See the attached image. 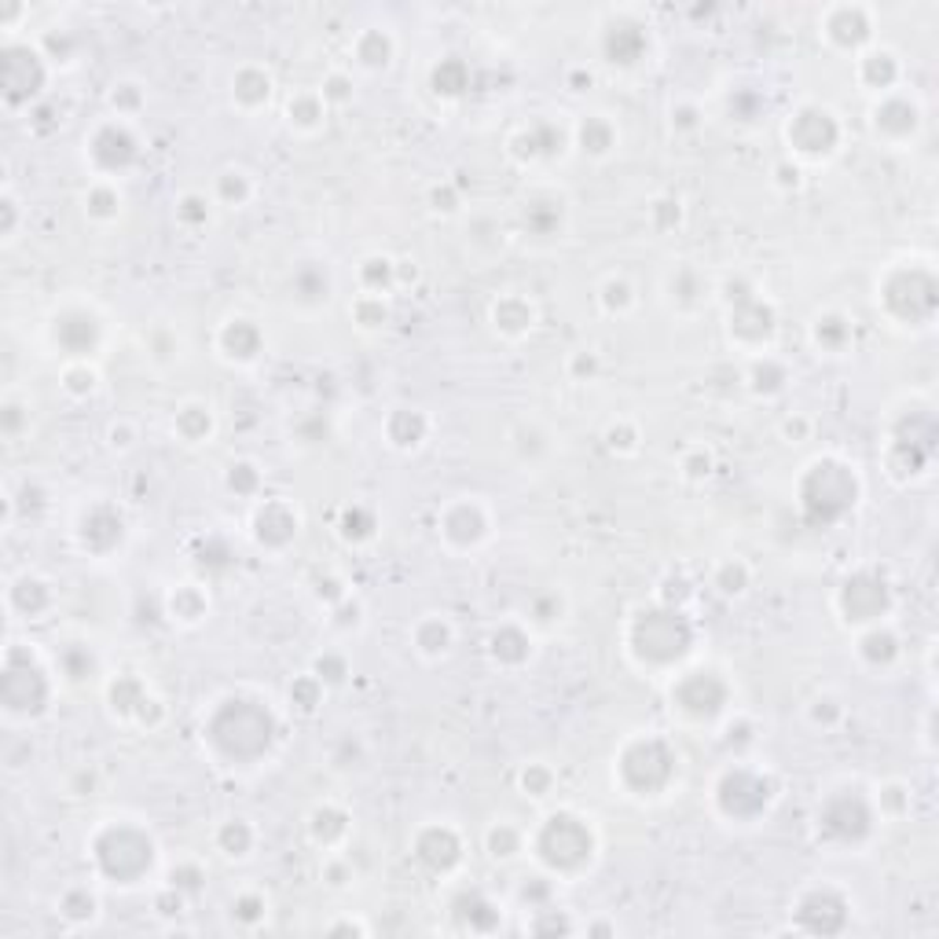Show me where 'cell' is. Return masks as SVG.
<instances>
[{
    "label": "cell",
    "mask_w": 939,
    "mask_h": 939,
    "mask_svg": "<svg viewBox=\"0 0 939 939\" xmlns=\"http://www.w3.org/2000/svg\"><path fill=\"white\" fill-rule=\"evenodd\" d=\"M529 852L551 877L573 881V877H580L595 866V855H598L595 825L591 819H584V814L559 808V811L543 814L536 830H529Z\"/></svg>",
    "instance_id": "cell-1"
},
{
    "label": "cell",
    "mask_w": 939,
    "mask_h": 939,
    "mask_svg": "<svg viewBox=\"0 0 939 939\" xmlns=\"http://www.w3.org/2000/svg\"><path fill=\"white\" fill-rule=\"evenodd\" d=\"M37 643L8 638L4 646V683H0V705L12 724H34L51 708L56 697V676L59 665H48L34 649Z\"/></svg>",
    "instance_id": "cell-2"
},
{
    "label": "cell",
    "mask_w": 939,
    "mask_h": 939,
    "mask_svg": "<svg viewBox=\"0 0 939 939\" xmlns=\"http://www.w3.org/2000/svg\"><path fill=\"white\" fill-rule=\"evenodd\" d=\"M89 855L99 877L115 884H137V877H143V870H151L154 862V841L140 825L126 819H107L92 833Z\"/></svg>",
    "instance_id": "cell-3"
},
{
    "label": "cell",
    "mask_w": 939,
    "mask_h": 939,
    "mask_svg": "<svg viewBox=\"0 0 939 939\" xmlns=\"http://www.w3.org/2000/svg\"><path fill=\"white\" fill-rule=\"evenodd\" d=\"M51 78V63L37 40H4V59H0V92H4L8 110H34Z\"/></svg>",
    "instance_id": "cell-4"
},
{
    "label": "cell",
    "mask_w": 939,
    "mask_h": 939,
    "mask_svg": "<svg viewBox=\"0 0 939 939\" xmlns=\"http://www.w3.org/2000/svg\"><path fill=\"white\" fill-rule=\"evenodd\" d=\"M786 140L793 154H800V159H811V162L830 159L841 140V121L830 107H822V103H803V107L793 110L786 121Z\"/></svg>",
    "instance_id": "cell-5"
},
{
    "label": "cell",
    "mask_w": 939,
    "mask_h": 939,
    "mask_svg": "<svg viewBox=\"0 0 939 939\" xmlns=\"http://www.w3.org/2000/svg\"><path fill=\"white\" fill-rule=\"evenodd\" d=\"M85 162L96 173L92 180H118L137 162V137H132L129 121L121 118L99 121L92 129V137H85Z\"/></svg>",
    "instance_id": "cell-6"
},
{
    "label": "cell",
    "mask_w": 939,
    "mask_h": 939,
    "mask_svg": "<svg viewBox=\"0 0 939 939\" xmlns=\"http://www.w3.org/2000/svg\"><path fill=\"white\" fill-rule=\"evenodd\" d=\"M437 532L445 536L451 551H473L489 540L492 518L489 507L481 503V495H459L456 503L445 507V518H437Z\"/></svg>",
    "instance_id": "cell-7"
},
{
    "label": "cell",
    "mask_w": 939,
    "mask_h": 939,
    "mask_svg": "<svg viewBox=\"0 0 939 939\" xmlns=\"http://www.w3.org/2000/svg\"><path fill=\"white\" fill-rule=\"evenodd\" d=\"M99 330H103L99 316L89 313L85 305L59 308V313L48 319V342L67 360H92V349L99 342Z\"/></svg>",
    "instance_id": "cell-8"
},
{
    "label": "cell",
    "mask_w": 939,
    "mask_h": 939,
    "mask_svg": "<svg viewBox=\"0 0 939 939\" xmlns=\"http://www.w3.org/2000/svg\"><path fill=\"white\" fill-rule=\"evenodd\" d=\"M4 606H8V617H12V624L26 621H45V613H51V606H56V591H51V584L45 580L40 573H15L12 580H8L4 587Z\"/></svg>",
    "instance_id": "cell-9"
},
{
    "label": "cell",
    "mask_w": 939,
    "mask_h": 939,
    "mask_svg": "<svg viewBox=\"0 0 939 939\" xmlns=\"http://www.w3.org/2000/svg\"><path fill=\"white\" fill-rule=\"evenodd\" d=\"M870 8L859 4H837L825 8V15L819 19V34L825 37V45L833 51H855L859 56L862 45L870 40Z\"/></svg>",
    "instance_id": "cell-10"
},
{
    "label": "cell",
    "mask_w": 939,
    "mask_h": 939,
    "mask_svg": "<svg viewBox=\"0 0 939 939\" xmlns=\"http://www.w3.org/2000/svg\"><path fill=\"white\" fill-rule=\"evenodd\" d=\"M771 334H775V313H771L767 302H760L756 294L741 297L735 302V313H730V338L749 349V353H767Z\"/></svg>",
    "instance_id": "cell-11"
},
{
    "label": "cell",
    "mask_w": 939,
    "mask_h": 939,
    "mask_svg": "<svg viewBox=\"0 0 939 939\" xmlns=\"http://www.w3.org/2000/svg\"><path fill=\"white\" fill-rule=\"evenodd\" d=\"M297 532H302V514L286 500H280V495H275V500H265L261 507L254 510V540L268 547V551L291 547L297 540Z\"/></svg>",
    "instance_id": "cell-12"
},
{
    "label": "cell",
    "mask_w": 939,
    "mask_h": 939,
    "mask_svg": "<svg viewBox=\"0 0 939 939\" xmlns=\"http://www.w3.org/2000/svg\"><path fill=\"white\" fill-rule=\"evenodd\" d=\"M216 349H221V360H228V364H254L265 349L261 327L250 316H228L221 330H216Z\"/></svg>",
    "instance_id": "cell-13"
},
{
    "label": "cell",
    "mask_w": 939,
    "mask_h": 939,
    "mask_svg": "<svg viewBox=\"0 0 939 939\" xmlns=\"http://www.w3.org/2000/svg\"><path fill=\"white\" fill-rule=\"evenodd\" d=\"M536 319H540V313H536V305L525 294H503V297H495L489 308L492 330L500 338H507V342H521L525 334H532Z\"/></svg>",
    "instance_id": "cell-14"
},
{
    "label": "cell",
    "mask_w": 939,
    "mask_h": 939,
    "mask_svg": "<svg viewBox=\"0 0 939 939\" xmlns=\"http://www.w3.org/2000/svg\"><path fill=\"white\" fill-rule=\"evenodd\" d=\"M286 129L297 132V137H316V132L327 129V99L319 96V89H302V92H291L286 96Z\"/></svg>",
    "instance_id": "cell-15"
},
{
    "label": "cell",
    "mask_w": 939,
    "mask_h": 939,
    "mask_svg": "<svg viewBox=\"0 0 939 939\" xmlns=\"http://www.w3.org/2000/svg\"><path fill=\"white\" fill-rule=\"evenodd\" d=\"M349 833H353V825H349V814L338 808V803H316V808L308 811V837H313L327 855L342 852Z\"/></svg>",
    "instance_id": "cell-16"
},
{
    "label": "cell",
    "mask_w": 939,
    "mask_h": 939,
    "mask_svg": "<svg viewBox=\"0 0 939 939\" xmlns=\"http://www.w3.org/2000/svg\"><path fill=\"white\" fill-rule=\"evenodd\" d=\"M411 643H415V654L422 660H445L456 646V627L445 613H426L411 627Z\"/></svg>",
    "instance_id": "cell-17"
},
{
    "label": "cell",
    "mask_w": 939,
    "mask_h": 939,
    "mask_svg": "<svg viewBox=\"0 0 939 939\" xmlns=\"http://www.w3.org/2000/svg\"><path fill=\"white\" fill-rule=\"evenodd\" d=\"M272 92H275V81L272 74H268L265 67H243L239 74L232 78V103L239 110H246V115H254V110H261L272 103Z\"/></svg>",
    "instance_id": "cell-18"
},
{
    "label": "cell",
    "mask_w": 939,
    "mask_h": 939,
    "mask_svg": "<svg viewBox=\"0 0 939 939\" xmlns=\"http://www.w3.org/2000/svg\"><path fill=\"white\" fill-rule=\"evenodd\" d=\"M617 143H621V129L613 126L610 115H584L576 121V148L587 159H610Z\"/></svg>",
    "instance_id": "cell-19"
},
{
    "label": "cell",
    "mask_w": 939,
    "mask_h": 939,
    "mask_svg": "<svg viewBox=\"0 0 939 939\" xmlns=\"http://www.w3.org/2000/svg\"><path fill=\"white\" fill-rule=\"evenodd\" d=\"M484 852H489L492 862H514L521 855H529V830L510 819H495L489 830H484Z\"/></svg>",
    "instance_id": "cell-20"
},
{
    "label": "cell",
    "mask_w": 939,
    "mask_h": 939,
    "mask_svg": "<svg viewBox=\"0 0 939 939\" xmlns=\"http://www.w3.org/2000/svg\"><path fill=\"white\" fill-rule=\"evenodd\" d=\"M855 70L870 92H892L895 78H900V56L889 48H866L855 56Z\"/></svg>",
    "instance_id": "cell-21"
},
{
    "label": "cell",
    "mask_w": 939,
    "mask_h": 939,
    "mask_svg": "<svg viewBox=\"0 0 939 939\" xmlns=\"http://www.w3.org/2000/svg\"><path fill=\"white\" fill-rule=\"evenodd\" d=\"M489 654H492L495 665H503V668H518V665H525V660H532L529 627L514 624V621L503 624V627H495L492 638H489Z\"/></svg>",
    "instance_id": "cell-22"
},
{
    "label": "cell",
    "mask_w": 939,
    "mask_h": 939,
    "mask_svg": "<svg viewBox=\"0 0 939 939\" xmlns=\"http://www.w3.org/2000/svg\"><path fill=\"white\" fill-rule=\"evenodd\" d=\"M121 210H126V199L118 191V180H92L85 191H81V213L89 216L92 224H115Z\"/></svg>",
    "instance_id": "cell-23"
},
{
    "label": "cell",
    "mask_w": 939,
    "mask_h": 939,
    "mask_svg": "<svg viewBox=\"0 0 939 939\" xmlns=\"http://www.w3.org/2000/svg\"><path fill=\"white\" fill-rule=\"evenodd\" d=\"M437 833H441V841H433V844H430V837H422L419 833L415 855L430 866V870L448 873L451 866L462 862V841H459V830H451L448 822H437Z\"/></svg>",
    "instance_id": "cell-24"
},
{
    "label": "cell",
    "mask_w": 939,
    "mask_h": 939,
    "mask_svg": "<svg viewBox=\"0 0 939 939\" xmlns=\"http://www.w3.org/2000/svg\"><path fill=\"white\" fill-rule=\"evenodd\" d=\"M430 433V419L422 408H394V415L386 419V437L389 445L400 448V451H415L422 448Z\"/></svg>",
    "instance_id": "cell-25"
},
{
    "label": "cell",
    "mask_w": 939,
    "mask_h": 939,
    "mask_svg": "<svg viewBox=\"0 0 939 939\" xmlns=\"http://www.w3.org/2000/svg\"><path fill=\"white\" fill-rule=\"evenodd\" d=\"M173 433L184 441V445H202V441L213 437V408L206 400H184L173 415Z\"/></svg>",
    "instance_id": "cell-26"
},
{
    "label": "cell",
    "mask_w": 939,
    "mask_h": 939,
    "mask_svg": "<svg viewBox=\"0 0 939 939\" xmlns=\"http://www.w3.org/2000/svg\"><path fill=\"white\" fill-rule=\"evenodd\" d=\"M394 51H397L394 34H389V30L371 26V30H364V34L356 37L353 59H356V67H364V70L375 74V70H386L389 63H394Z\"/></svg>",
    "instance_id": "cell-27"
},
{
    "label": "cell",
    "mask_w": 939,
    "mask_h": 939,
    "mask_svg": "<svg viewBox=\"0 0 939 939\" xmlns=\"http://www.w3.org/2000/svg\"><path fill=\"white\" fill-rule=\"evenodd\" d=\"M206 613H210V595H206V587L199 584H177L169 591V617L184 627H195L206 621Z\"/></svg>",
    "instance_id": "cell-28"
},
{
    "label": "cell",
    "mask_w": 939,
    "mask_h": 939,
    "mask_svg": "<svg viewBox=\"0 0 939 939\" xmlns=\"http://www.w3.org/2000/svg\"><path fill=\"white\" fill-rule=\"evenodd\" d=\"M213 844H216V852H221L224 859L243 862V859H250V852L257 844V830L246 819H228V822L216 825Z\"/></svg>",
    "instance_id": "cell-29"
},
{
    "label": "cell",
    "mask_w": 939,
    "mask_h": 939,
    "mask_svg": "<svg viewBox=\"0 0 939 939\" xmlns=\"http://www.w3.org/2000/svg\"><path fill=\"white\" fill-rule=\"evenodd\" d=\"M99 367L92 360H63L59 367V389L70 397V400H89L99 394Z\"/></svg>",
    "instance_id": "cell-30"
},
{
    "label": "cell",
    "mask_w": 939,
    "mask_h": 939,
    "mask_svg": "<svg viewBox=\"0 0 939 939\" xmlns=\"http://www.w3.org/2000/svg\"><path fill=\"white\" fill-rule=\"evenodd\" d=\"M786 382H789V375H786V367H782V360H775L771 353H760L756 360H752V367H749V389L756 397H778L782 389H786Z\"/></svg>",
    "instance_id": "cell-31"
},
{
    "label": "cell",
    "mask_w": 939,
    "mask_h": 939,
    "mask_svg": "<svg viewBox=\"0 0 939 939\" xmlns=\"http://www.w3.org/2000/svg\"><path fill=\"white\" fill-rule=\"evenodd\" d=\"M638 305V294L632 280H624V275H606L602 286H598V308H602L606 316H632Z\"/></svg>",
    "instance_id": "cell-32"
},
{
    "label": "cell",
    "mask_w": 939,
    "mask_h": 939,
    "mask_svg": "<svg viewBox=\"0 0 939 939\" xmlns=\"http://www.w3.org/2000/svg\"><path fill=\"white\" fill-rule=\"evenodd\" d=\"M254 195H257V184L246 169H224L213 184V202L232 206V210H243Z\"/></svg>",
    "instance_id": "cell-33"
},
{
    "label": "cell",
    "mask_w": 939,
    "mask_h": 939,
    "mask_svg": "<svg viewBox=\"0 0 939 939\" xmlns=\"http://www.w3.org/2000/svg\"><path fill=\"white\" fill-rule=\"evenodd\" d=\"M360 286H364V294L389 297V291L397 286V261L394 257H386V254L364 257V265H360Z\"/></svg>",
    "instance_id": "cell-34"
},
{
    "label": "cell",
    "mask_w": 939,
    "mask_h": 939,
    "mask_svg": "<svg viewBox=\"0 0 939 939\" xmlns=\"http://www.w3.org/2000/svg\"><path fill=\"white\" fill-rule=\"evenodd\" d=\"M56 911L67 917L70 928H81V925H89L92 917L99 914V900H96V892H92V889L78 884V889H67V892H63V900L56 903Z\"/></svg>",
    "instance_id": "cell-35"
},
{
    "label": "cell",
    "mask_w": 939,
    "mask_h": 939,
    "mask_svg": "<svg viewBox=\"0 0 939 939\" xmlns=\"http://www.w3.org/2000/svg\"><path fill=\"white\" fill-rule=\"evenodd\" d=\"M749 584H752V573L741 559H727L712 570V587H716L724 598H741L749 591Z\"/></svg>",
    "instance_id": "cell-36"
},
{
    "label": "cell",
    "mask_w": 939,
    "mask_h": 939,
    "mask_svg": "<svg viewBox=\"0 0 939 939\" xmlns=\"http://www.w3.org/2000/svg\"><path fill=\"white\" fill-rule=\"evenodd\" d=\"M349 313H353V319H356L360 330H382V327L389 324V297H382V294H360Z\"/></svg>",
    "instance_id": "cell-37"
},
{
    "label": "cell",
    "mask_w": 939,
    "mask_h": 939,
    "mask_svg": "<svg viewBox=\"0 0 939 939\" xmlns=\"http://www.w3.org/2000/svg\"><path fill=\"white\" fill-rule=\"evenodd\" d=\"M668 294L676 297V305H705L708 302V283L701 280L697 272H690V268H679V272H672Z\"/></svg>",
    "instance_id": "cell-38"
},
{
    "label": "cell",
    "mask_w": 939,
    "mask_h": 939,
    "mask_svg": "<svg viewBox=\"0 0 939 939\" xmlns=\"http://www.w3.org/2000/svg\"><path fill=\"white\" fill-rule=\"evenodd\" d=\"M852 334V327H848V319L844 316H833V313H825V316H819L811 324V338H814V345L819 349H825V353H837V349L844 345V338Z\"/></svg>",
    "instance_id": "cell-39"
},
{
    "label": "cell",
    "mask_w": 939,
    "mask_h": 939,
    "mask_svg": "<svg viewBox=\"0 0 939 939\" xmlns=\"http://www.w3.org/2000/svg\"><path fill=\"white\" fill-rule=\"evenodd\" d=\"M23 199L15 195L12 184H4V191H0V239L4 243H15L19 232H23Z\"/></svg>",
    "instance_id": "cell-40"
},
{
    "label": "cell",
    "mask_w": 939,
    "mask_h": 939,
    "mask_svg": "<svg viewBox=\"0 0 939 939\" xmlns=\"http://www.w3.org/2000/svg\"><path fill=\"white\" fill-rule=\"evenodd\" d=\"M110 107H115V118L132 121L143 107V85H137V81H115V89H110Z\"/></svg>",
    "instance_id": "cell-41"
},
{
    "label": "cell",
    "mask_w": 939,
    "mask_h": 939,
    "mask_svg": "<svg viewBox=\"0 0 939 939\" xmlns=\"http://www.w3.org/2000/svg\"><path fill=\"white\" fill-rule=\"evenodd\" d=\"M518 782H521L525 797H532V800H547V797H551V789H554V771L547 767V763L532 760V763H525V767H521Z\"/></svg>",
    "instance_id": "cell-42"
},
{
    "label": "cell",
    "mask_w": 939,
    "mask_h": 939,
    "mask_svg": "<svg viewBox=\"0 0 939 939\" xmlns=\"http://www.w3.org/2000/svg\"><path fill=\"white\" fill-rule=\"evenodd\" d=\"M319 96L327 99V107H345V103H353V96H356L353 74H345V70H330V74L319 81Z\"/></svg>",
    "instance_id": "cell-43"
},
{
    "label": "cell",
    "mask_w": 939,
    "mask_h": 939,
    "mask_svg": "<svg viewBox=\"0 0 939 939\" xmlns=\"http://www.w3.org/2000/svg\"><path fill=\"white\" fill-rule=\"evenodd\" d=\"M324 694H327V686L319 683V679H316L313 672H305V676L297 679V683L291 686V708L305 712V716H313L316 705H319V701H324Z\"/></svg>",
    "instance_id": "cell-44"
},
{
    "label": "cell",
    "mask_w": 939,
    "mask_h": 939,
    "mask_svg": "<svg viewBox=\"0 0 939 939\" xmlns=\"http://www.w3.org/2000/svg\"><path fill=\"white\" fill-rule=\"evenodd\" d=\"M30 426V408L19 404L15 394L4 397V404H0V430H4L8 441H19V433H23Z\"/></svg>",
    "instance_id": "cell-45"
},
{
    "label": "cell",
    "mask_w": 939,
    "mask_h": 939,
    "mask_svg": "<svg viewBox=\"0 0 939 939\" xmlns=\"http://www.w3.org/2000/svg\"><path fill=\"white\" fill-rule=\"evenodd\" d=\"M232 917L243 925H257L268 917V895L265 892H243L239 900H232Z\"/></svg>",
    "instance_id": "cell-46"
},
{
    "label": "cell",
    "mask_w": 939,
    "mask_h": 939,
    "mask_svg": "<svg viewBox=\"0 0 939 939\" xmlns=\"http://www.w3.org/2000/svg\"><path fill=\"white\" fill-rule=\"evenodd\" d=\"M606 445H610V451H617V456H635L638 451V430L635 422H610V430H606Z\"/></svg>",
    "instance_id": "cell-47"
},
{
    "label": "cell",
    "mask_w": 939,
    "mask_h": 939,
    "mask_svg": "<svg viewBox=\"0 0 939 939\" xmlns=\"http://www.w3.org/2000/svg\"><path fill=\"white\" fill-rule=\"evenodd\" d=\"M313 676H316L327 690H330V686H342L345 676H349V660H345L342 654H319Z\"/></svg>",
    "instance_id": "cell-48"
},
{
    "label": "cell",
    "mask_w": 939,
    "mask_h": 939,
    "mask_svg": "<svg viewBox=\"0 0 939 939\" xmlns=\"http://www.w3.org/2000/svg\"><path fill=\"white\" fill-rule=\"evenodd\" d=\"M210 199H206V195H199V191H191V195H184V199L177 202V213H180V221L184 224H206L210 221Z\"/></svg>",
    "instance_id": "cell-49"
},
{
    "label": "cell",
    "mask_w": 939,
    "mask_h": 939,
    "mask_svg": "<svg viewBox=\"0 0 939 939\" xmlns=\"http://www.w3.org/2000/svg\"><path fill=\"white\" fill-rule=\"evenodd\" d=\"M679 467H683V478H690V481L708 478V473H712V451H705V448H690L686 456H683V462H679Z\"/></svg>",
    "instance_id": "cell-50"
},
{
    "label": "cell",
    "mask_w": 939,
    "mask_h": 939,
    "mask_svg": "<svg viewBox=\"0 0 939 939\" xmlns=\"http://www.w3.org/2000/svg\"><path fill=\"white\" fill-rule=\"evenodd\" d=\"M107 445L115 448V451H129L132 445H137V426H132L129 419L110 422V430H107Z\"/></svg>",
    "instance_id": "cell-51"
},
{
    "label": "cell",
    "mask_w": 939,
    "mask_h": 939,
    "mask_svg": "<svg viewBox=\"0 0 939 939\" xmlns=\"http://www.w3.org/2000/svg\"><path fill=\"white\" fill-rule=\"evenodd\" d=\"M811 433V419L800 415V411H793V415L782 419V437L789 441V445H800V441H808Z\"/></svg>",
    "instance_id": "cell-52"
}]
</instances>
